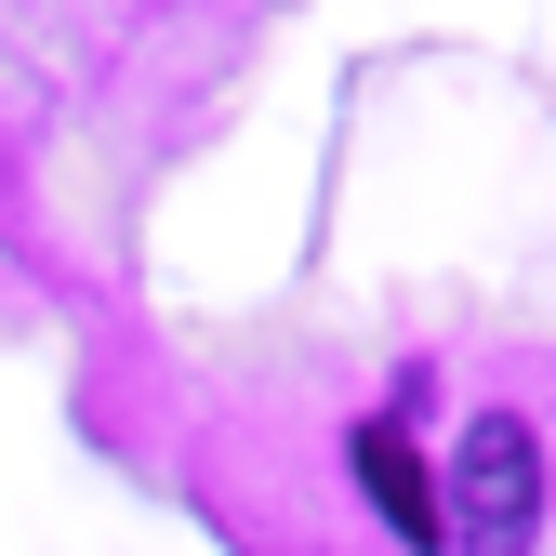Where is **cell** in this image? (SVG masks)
<instances>
[{
  "mask_svg": "<svg viewBox=\"0 0 556 556\" xmlns=\"http://www.w3.org/2000/svg\"><path fill=\"white\" fill-rule=\"evenodd\" d=\"M438 530L464 556H530V530H543V451H530L517 410L464 425V464H451V491H438Z\"/></svg>",
  "mask_w": 556,
  "mask_h": 556,
  "instance_id": "1",
  "label": "cell"
},
{
  "mask_svg": "<svg viewBox=\"0 0 556 556\" xmlns=\"http://www.w3.org/2000/svg\"><path fill=\"white\" fill-rule=\"evenodd\" d=\"M358 491L384 504L397 543H438V477H425V451H410L397 425H358Z\"/></svg>",
  "mask_w": 556,
  "mask_h": 556,
  "instance_id": "2",
  "label": "cell"
}]
</instances>
